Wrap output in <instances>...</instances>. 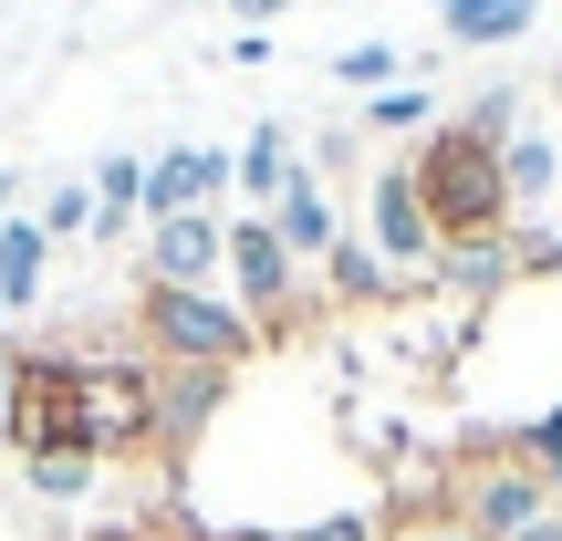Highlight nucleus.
I'll return each mask as SVG.
<instances>
[{
	"label": "nucleus",
	"instance_id": "nucleus-1",
	"mask_svg": "<svg viewBox=\"0 0 562 541\" xmlns=\"http://www.w3.org/2000/svg\"><path fill=\"white\" fill-rule=\"evenodd\" d=\"M406 178H417V208L427 229H438V250H469V240H510V188H501V146L459 136V125H427V146L406 157Z\"/></svg>",
	"mask_w": 562,
	"mask_h": 541
},
{
	"label": "nucleus",
	"instance_id": "nucleus-2",
	"mask_svg": "<svg viewBox=\"0 0 562 541\" xmlns=\"http://www.w3.org/2000/svg\"><path fill=\"white\" fill-rule=\"evenodd\" d=\"M136 354L146 364H220V375H240L250 354H271L261 334H250V313L209 281V292H178V281H146L136 292Z\"/></svg>",
	"mask_w": 562,
	"mask_h": 541
},
{
	"label": "nucleus",
	"instance_id": "nucleus-3",
	"mask_svg": "<svg viewBox=\"0 0 562 541\" xmlns=\"http://www.w3.org/2000/svg\"><path fill=\"white\" fill-rule=\"evenodd\" d=\"M220 281H229V302L250 313V334L261 343H302L313 334V313H323V281L292 261V250L271 240V219H229V261H220Z\"/></svg>",
	"mask_w": 562,
	"mask_h": 541
},
{
	"label": "nucleus",
	"instance_id": "nucleus-4",
	"mask_svg": "<svg viewBox=\"0 0 562 541\" xmlns=\"http://www.w3.org/2000/svg\"><path fill=\"white\" fill-rule=\"evenodd\" d=\"M74 406H83V448L94 459H146L157 438V364L146 354H74Z\"/></svg>",
	"mask_w": 562,
	"mask_h": 541
},
{
	"label": "nucleus",
	"instance_id": "nucleus-5",
	"mask_svg": "<svg viewBox=\"0 0 562 541\" xmlns=\"http://www.w3.org/2000/svg\"><path fill=\"white\" fill-rule=\"evenodd\" d=\"M42 448H83L74 354L63 343H21V375H11V459H42Z\"/></svg>",
	"mask_w": 562,
	"mask_h": 541
},
{
	"label": "nucleus",
	"instance_id": "nucleus-6",
	"mask_svg": "<svg viewBox=\"0 0 562 541\" xmlns=\"http://www.w3.org/2000/svg\"><path fill=\"white\" fill-rule=\"evenodd\" d=\"M448 510L469 521V541H510V531H531L542 510H562L542 480H531L510 448H490V459H459V480H448Z\"/></svg>",
	"mask_w": 562,
	"mask_h": 541
},
{
	"label": "nucleus",
	"instance_id": "nucleus-7",
	"mask_svg": "<svg viewBox=\"0 0 562 541\" xmlns=\"http://www.w3.org/2000/svg\"><path fill=\"white\" fill-rule=\"evenodd\" d=\"M364 250H375L385 271H438V229H427V208H417V178H406V157H385L375 167V188H364Z\"/></svg>",
	"mask_w": 562,
	"mask_h": 541
},
{
	"label": "nucleus",
	"instance_id": "nucleus-8",
	"mask_svg": "<svg viewBox=\"0 0 562 541\" xmlns=\"http://www.w3.org/2000/svg\"><path fill=\"white\" fill-rule=\"evenodd\" d=\"M229 188H240V157H229V146H167L157 167H146V229L157 219H188V208H220Z\"/></svg>",
	"mask_w": 562,
	"mask_h": 541
},
{
	"label": "nucleus",
	"instance_id": "nucleus-9",
	"mask_svg": "<svg viewBox=\"0 0 562 541\" xmlns=\"http://www.w3.org/2000/svg\"><path fill=\"white\" fill-rule=\"evenodd\" d=\"M220 406H229V375H220V364H157V438H146V459L178 469L188 448L209 438Z\"/></svg>",
	"mask_w": 562,
	"mask_h": 541
},
{
	"label": "nucleus",
	"instance_id": "nucleus-10",
	"mask_svg": "<svg viewBox=\"0 0 562 541\" xmlns=\"http://www.w3.org/2000/svg\"><path fill=\"white\" fill-rule=\"evenodd\" d=\"M229 261V208H188V219L146 229V281H178V292H209Z\"/></svg>",
	"mask_w": 562,
	"mask_h": 541
},
{
	"label": "nucleus",
	"instance_id": "nucleus-11",
	"mask_svg": "<svg viewBox=\"0 0 562 541\" xmlns=\"http://www.w3.org/2000/svg\"><path fill=\"white\" fill-rule=\"evenodd\" d=\"M250 219H271V240H281V250H292V261H302V271H313V261H323V250H334V240H344V208H334V199H323V167H313V157H302V167H292V178H281V199H271V208H250Z\"/></svg>",
	"mask_w": 562,
	"mask_h": 541
},
{
	"label": "nucleus",
	"instance_id": "nucleus-12",
	"mask_svg": "<svg viewBox=\"0 0 562 541\" xmlns=\"http://www.w3.org/2000/svg\"><path fill=\"white\" fill-rule=\"evenodd\" d=\"M510 281H521V250H510V240H469V250H438L427 292H448V302H469V313H490Z\"/></svg>",
	"mask_w": 562,
	"mask_h": 541
},
{
	"label": "nucleus",
	"instance_id": "nucleus-13",
	"mask_svg": "<svg viewBox=\"0 0 562 541\" xmlns=\"http://www.w3.org/2000/svg\"><path fill=\"white\" fill-rule=\"evenodd\" d=\"M501 188H510V219H531V208L562 188V136L552 125H521V136L501 146Z\"/></svg>",
	"mask_w": 562,
	"mask_h": 541
},
{
	"label": "nucleus",
	"instance_id": "nucleus-14",
	"mask_svg": "<svg viewBox=\"0 0 562 541\" xmlns=\"http://www.w3.org/2000/svg\"><path fill=\"white\" fill-rule=\"evenodd\" d=\"M292 167H302V125H292V115H261V125H250V146H240V188H229V199L271 208Z\"/></svg>",
	"mask_w": 562,
	"mask_h": 541
},
{
	"label": "nucleus",
	"instance_id": "nucleus-15",
	"mask_svg": "<svg viewBox=\"0 0 562 541\" xmlns=\"http://www.w3.org/2000/svg\"><path fill=\"white\" fill-rule=\"evenodd\" d=\"M313 271H323V302H344V313H375V302L396 292V271H385L375 250H364V229H344V240L323 250Z\"/></svg>",
	"mask_w": 562,
	"mask_h": 541
},
{
	"label": "nucleus",
	"instance_id": "nucleus-16",
	"mask_svg": "<svg viewBox=\"0 0 562 541\" xmlns=\"http://www.w3.org/2000/svg\"><path fill=\"white\" fill-rule=\"evenodd\" d=\"M42 271H53V240H42L32 219H0V313H21V302H42Z\"/></svg>",
	"mask_w": 562,
	"mask_h": 541
},
{
	"label": "nucleus",
	"instance_id": "nucleus-17",
	"mask_svg": "<svg viewBox=\"0 0 562 541\" xmlns=\"http://www.w3.org/2000/svg\"><path fill=\"white\" fill-rule=\"evenodd\" d=\"M531 11H542V0H448V42H459V53H501V42L531 32Z\"/></svg>",
	"mask_w": 562,
	"mask_h": 541
},
{
	"label": "nucleus",
	"instance_id": "nucleus-18",
	"mask_svg": "<svg viewBox=\"0 0 562 541\" xmlns=\"http://www.w3.org/2000/svg\"><path fill=\"white\" fill-rule=\"evenodd\" d=\"M104 480V459H94V448H42V459H21V489H32V500H83V489H94Z\"/></svg>",
	"mask_w": 562,
	"mask_h": 541
},
{
	"label": "nucleus",
	"instance_id": "nucleus-19",
	"mask_svg": "<svg viewBox=\"0 0 562 541\" xmlns=\"http://www.w3.org/2000/svg\"><path fill=\"white\" fill-rule=\"evenodd\" d=\"M448 125H459V136H480V146H510V136H521V83H490V94H469Z\"/></svg>",
	"mask_w": 562,
	"mask_h": 541
},
{
	"label": "nucleus",
	"instance_id": "nucleus-20",
	"mask_svg": "<svg viewBox=\"0 0 562 541\" xmlns=\"http://www.w3.org/2000/svg\"><path fill=\"white\" fill-rule=\"evenodd\" d=\"M334 83L385 94V83H406V53H396V42H344V53H334Z\"/></svg>",
	"mask_w": 562,
	"mask_h": 541
},
{
	"label": "nucleus",
	"instance_id": "nucleus-21",
	"mask_svg": "<svg viewBox=\"0 0 562 541\" xmlns=\"http://www.w3.org/2000/svg\"><path fill=\"white\" fill-rule=\"evenodd\" d=\"M21 219H32L42 240H83V229H94V188H74V178H63L53 199H42V208H21Z\"/></svg>",
	"mask_w": 562,
	"mask_h": 541
},
{
	"label": "nucleus",
	"instance_id": "nucleus-22",
	"mask_svg": "<svg viewBox=\"0 0 562 541\" xmlns=\"http://www.w3.org/2000/svg\"><path fill=\"white\" fill-rule=\"evenodd\" d=\"M427 115H438V94H427L417 74H406V83H385V94L364 104V125H375V136H396V125H427Z\"/></svg>",
	"mask_w": 562,
	"mask_h": 541
},
{
	"label": "nucleus",
	"instance_id": "nucleus-23",
	"mask_svg": "<svg viewBox=\"0 0 562 541\" xmlns=\"http://www.w3.org/2000/svg\"><path fill=\"white\" fill-rule=\"evenodd\" d=\"M396 541H469V521L448 510V489H427V500L396 510Z\"/></svg>",
	"mask_w": 562,
	"mask_h": 541
},
{
	"label": "nucleus",
	"instance_id": "nucleus-24",
	"mask_svg": "<svg viewBox=\"0 0 562 541\" xmlns=\"http://www.w3.org/2000/svg\"><path fill=\"white\" fill-rule=\"evenodd\" d=\"M281 541H385L375 521H364V510H323L313 531H281Z\"/></svg>",
	"mask_w": 562,
	"mask_h": 541
},
{
	"label": "nucleus",
	"instance_id": "nucleus-25",
	"mask_svg": "<svg viewBox=\"0 0 562 541\" xmlns=\"http://www.w3.org/2000/svg\"><path fill=\"white\" fill-rule=\"evenodd\" d=\"M510 250H521V271H562V229H510Z\"/></svg>",
	"mask_w": 562,
	"mask_h": 541
},
{
	"label": "nucleus",
	"instance_id": "nucleus-26",
	"mask_svg": "<svg viewBox=\"0 0 562 541\" xmlns=\"http://www.w3.org/2000/svg\"><path fill=\"white\" fill-rule=\"evenodd\" d=\"M11 375H21V343H0V448H11Z\"/></svg>",
	"mask_w": 562,
	"mask_h": 541
},
{
	"label": "nucleus",
	"instance_id": "nucleus-27",
	"mask_svg": "<svg viewBox=\"0 0 562 541\" xmlns=\"http://www.w3.org/2000/svg\"><path fill=\"white\" fill-rule=\"evenodd\" d=\"M292 11V0H229V21H240V32H261V21H281Z\"/></svg>",
	"mask_w": 562,
	"mask_h": 541
},
{
	"label": "nucleus",
	"instance_id": "nucleus-28",
	"mask_svg": "<svg viewBox=\"0 0 562 541\" xmlns=\"http://www.w3.org/2000/svg\"><path fill=\"white\" fill-rule=\"evenodd\" d=\"M510 541H562V510H542V521H531V531H510Z\"/></svg>",
	"mask_w": 562,
	"mask_h": 541
},
{
	"label": "nucleus",
	"instance_id": "nucleus-29",
	"mask_svg": "<svg viewBox=\"0 0 562 541\" xmlns=\"http://www.w3.org/2000/svg\"><path fill=\"white\" fill-rule=\"evenodd\" d=\"M11 199H21V178H11V167H0V219H11Z\"/></svg>",
	"mask_w": 562,
	"mask_h": 541
},
{
	"label": "nucleus",
	"instance_id": "nucleus-30",
	"mask_svg": "<svg viewBox=\"0 0 562 541\" xmlns=\"http://www.w3.org/2000/svg\"><path fill=\"white\" fill-rule=\"evenodd\" d=\"M438 11H448V0H438Z\"/></svg>",
	"mask_w": 562,
	"mask_h": 541
}]
</instances>
